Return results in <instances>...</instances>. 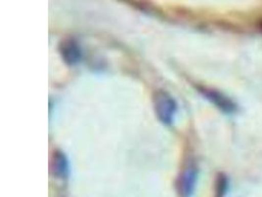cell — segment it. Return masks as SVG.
<instances>
[{
	"instance_id": "1",
	"label": "cell",
	"mask_w": 262,
	"mask_h": 197,
	"mask_svg": "<svg viewBox=\"0 0 262 197\" xmlns=\"http://www.w3.org/2000/svg\"><path fill=\"white\" fill-rule=\"evenodd\" d=\"M155 113L159 121L166 125L173 123L177 111V103L174 98L165 91L159 90L154 96Z\"/></svg>"
},
{
	"instance_id": "2",
	"label": "cell",
	"mask_w": 262,
	"mask_h": 197,
	"mask_svg": "<svg viewBox=\"0 0 262 197\" xmlns=\"http://www.w3.org/2000/svg\"><path fill=\"white\" fill-rule=\"evenodd\" d=\"M198 182V168L193 164L187 165L180 172L176 181V191L179 197H191Z\"/></svg>"
},
{
	"instance_id": "3",
	"label": "cell",
	"mask_w": 262,
	"mask_h": 197,
	"mask_svg": "<svg viewBox=\"0 0 262 197\" xmlns=\"http://www.w3.org/2000/svg\"><path fill=\"white\" fill-rule=\"evenodd\" d=\"M200 92L220 111L225 113H233L237 111V106L235 105V103L219 91L206 87H201Z\"/></svg>"
},
{
	"instance_id": "4",
	"label": "cell",
	"mask_w": 262,
	"mask_h": 197,
	"mask_svg": "<svg viewBox=\"0 0 262 197\" xmlns=\"http://www.w3.org/2000/svg\"><path fill=\"white\" fill-rule=\"evenodd\" d=\"M60 54L68 65H75L82 58V50L78 43L73 38L64 40L60 44Z\"/></svg>"
},
{
	"instance_id": "5",
	"label": "cell",
	"mask_w": 262,
	"mask_h": 197,
	"mask_svg": "<svg viewBox=\"0 0 262 197\" xmlns=\"http://www.w3.org/2000/svg\"><path fill=\"white\" fill-rule=\"evenodd\" d=\"M50 170L54 176L65 179L69 174V164L66 156L61 151H55L51 157Z\"/></svg>"
},
{
	"instance_id": "6",
	"label": "cell",
	"mask_w": 262,
	"mask_h": 197,
	"mask_svg": "<svg viewBox=\"0 0 262 197\" xmlns=\"http://www.w3.org/2000/svg\"><path fill=\"white\" fill-rule=\"evenodd\" d=\"M215 192L216 197H224L226 195L228 189V180L224 174H219L215 184Z\"/></svg>"
}]
</instances>
